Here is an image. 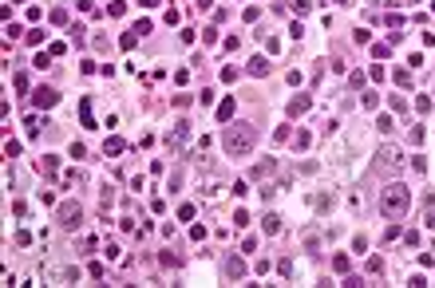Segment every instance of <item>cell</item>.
Segmentation results:
<instances>
[{
    "instance_id": "cell-1",
    "label": "cell",
    "mask_w": 435,
    "mask_h": 288,
    "mask_svg": "<svg viewBox=\"0 0 435 288\" xmlns=\"http://www.w3.org/2000/svg\"><path fill=\"white\" fill-rule=\"evenodd\" d=\"M408 209H412V193H408V186H400V182L384 186V193H380V213L392 217V221H400Z\"/></svg>"
},
{
    "instance_id": "cell-2",
    "label": "cell",
    "mask_w": 435,
    "mask_h": 288,
    "mask_svg": "<svg viewBox=\"0 0 435 288\" xmlns=\"http://www.w3.org/2000/svg\"><path fill=\"white\" fill-rule=\"evenodd\" d=\"M253 142H257V130H253L249 123H234V127H226L222 146H226V154L242 158V154H249V150H253Z\"/></svg>"
},
{
    "instance_id": "cell-3",
    "label": "cell",
    "mask_w": 435,
    "mask_h": 288,
    "mask_svg": "<svg viewBox=\"0 0 435 288\" xmlns=\"http://www.w3.org/2000/svg\"><path fill=\"white\" fill-rule=\"evenodd\" d=\"M55 217H60V225H64V229H75V225H79V217H83V206H79V201H64Z\"/></svg>"
},
{
    "instance_id": "cell-4",
    "label": "cell",
    "mask_w": 435,
    "mask_h": 288,
    "mask_svg": "<svg viewBox=\"0 0 435 288\" xmlns=\"http://www.w3.org/2000/svg\"><path fill=\"white\" fill-rule=\"evenodd\" d=\"M32 103H36L40 111H48V107H55V103H60V95H55V87H40V91L32 95Z\"/></svg>"
},
{
    "instance_id": "cell-5",
    "label": "cell",
    "mask_w": 435,
    "mask_h": 288,
    "mask_svg": "<svg viewBox=\"0 0 435 288\" xmlns=\"http://www.w3.org/2000/svg\"><path fill=\"white\" fill-rule=\"evenodd\" d=\"M234 111H238V99L226 95V99L218 103V111H214V119H218V123H229V119H234Z\"/></svg>"
},
{
    "instance_id": "cell-6",
    "label": "cell",
    "mask_w": 435,
    "mask_h": 288,
    "mask_svg": "<svg viewBox=\"0 0 435 288\" xmlns=\"http://www.w3.org/2000/svg\"><path fill=\"white\" fill-rule=\"evenodd\" d=\"M226 276H229V280L245 276V261H242V256H229V261H226Z\"/></svg>"
},
{
    "instance_id": "cell-7",
    "label": "cell",
    "mask_w": 435,
    "mask_h": 288,
    "mask_svg": "<svg viewBox=\"0 0 435 288\" xmlns=\"http://www.w3.org/2000/svg\"><path fill=\"white\" fill-rule=\"evenodd\" d=\"M400 158H403V154H400L396 146H380V166L392 170V166H400Z\"/></svg>"
},
{
    "instance_id": "cell-8",
    "label": "cell",
    "mask_w": 435,
    "mask_h": 288,
    "mask_svg": "<svg viewBox=\"0 0 435 288\" xmlns=\"http://www.w3.org/2000/svg\"><path fill=\"white\" fill-rule=\"evenodd\" d=\"M249 75H269V60L265 55H253L249 60Z\"/></svg>"
},
{
    "instance_id": "cell-9",
    "label": "cell",
    "mask_w": 435,
    "mask_h": 288,
    "mask_svg": "<svg viewBox=\"0 0 435 288\" xmlns=\"http://www.w3.org/2000/svg\"><path fill=\"white\" fill-rule=\"evenodd\" d=\"M273 170H277V162L269 158V162H257L253 170H249V178H265V174H273Z\"/></svg>"
},
{
    "instance_id": "cell-10",
    "label": "cell",
    "mask_w": 435,
    "mask_h": 288,
    "mask_svg": "<svg viewBox=\"0 0 435 288\" xmlns=\"http://www.w3.org/2000/svg\"><path fill=\"white\" fill-rule=\"evenodd\" d=\"M309 111V95H297V99H289V114H305Z\"/></svg>"
},
{
    "instance_id": "cell-11",
    "label": "cell",
    "mask_w": 435,
    "mask_h": 288,
    "mask_svg": "<svg viewBox=\"0 0 435 288\" xmlns=\"http://www.w3.org/2000/svg\"><path fill=\"white\" fill-rule=\"evenodd\" d=\"M103 150L115 158V154H123V150H127V142H123V138H107V142H103Z\"/></svg>"
},
{
    "instance_id": "cell-12",
    "label": "cell",
    "mask_w": 435,
    "mask_h": 288,
    "mask_svg": "<svg viewBox=\"0 0 435 288\" xmlns=\"http://www.w3.org/2000/svg\"><path fill=\"white\" fill-rule=\"evenodd\" d=\"M261 229H265V233H277V229H281V217H277V213H265V221H261Z\"/></svg>"
},
{
    "instance_id": "cell-13",
    "label": "cell",
    "mask_w": 435,
    "mask_h": 288,
    "mask_svg": "<svg viewBox=\"0 0 435 288\" xmlns=\"http://www.w3.org/2000/svg\"><path fill=\"white\" fill-rule=\"evenodd\" d=\"M423 225L435 229V197H427V213H423Z\"/></svg>"
},
{
    "instance_id": "cell-14",
    "label": "cell",
    "mask_w": 435,
    "mask_h": 288,
    "mask_svg": "<svg viewBox=\"0 0 435 288\" xmlns=\"http://www.w3.org/2000/svg\"><path fill=\"white\" fill-rule=\"evenodd\" d=\"M186 134H190V127H186V123H182V127H178V130H174V134H170V146H178V142H186Z\"/></svg>"
},
{
    "instance_id": "cell-15",
    "label": "cell",
    "mask_w": 435,
    "mask_h": 288,
    "mask_svg": "<svg viewBox=\"0 0 435 288\" xmlns=\"http://www.w3.org/2000/svg\"><path fill=\"white\" fill-rule=\"evenodd\" d=\"M24 40H28V44H32V48H40V44H44V32H40V28H32V32H28Z\"/></svg>"
},
{
    "instance_id": "cell-16",
    "label": "cell",
    "mask_w": 435,
    "mask_h": 288,
    "mask_svg": "<svg viewBox=\"0 0 435 288\" xmlns=\"http://www.w3.org/2000/svg\"><path fill=\"white\" fill-rule=\"evenodd\" d=\"M107 12H111V16H123V12H127V4H123V0H111Z\"/></svg>"
},
{
    "instance_id": "cell-17",
    "label": "cell",
    "mask_w": 435,
    "mask_h": 288,
    "mask_svg": "<svg viewBox=\"0 0 435 288\" xmlns=\"http://www.w3.org/2000/svg\"><path fill=\"white\" fill-rule=\"evenodd\" d=\"M71 158H79V162L87 158V146H83V142H71Z\"/></svg>"
},
{
    "instance_id": "cell-18",
    "label": "cell",
    "mask_w": 435,
    "mask_h": 288,
    "mask_svg": "<svg viewBox=\"0 0 435 288\" xmlns=\"http://www.w3.org/2000/svg\"><path fill=\"white\" fill-rule=\"evenodd\" d=\"M408 142H412V146H419V142H423V127H412V134H408Z\"/></svg>"
},
{
    "instance_id": "cell-19",
    "label": "cell",
    "mask_w": 435,
    "mask_h": 288,
    "mask_svg": "<svg viewBox=\"0 0 435 288\" xmlns=\"http://www.w3.org/2000/svg\"><path fill=\"white\" fill-rule=\"evenodd\" d=\"M348 87H364V71H352V75H348Z\"/></svg>"
},
{
    "instance_id": "cell-20",
    "label": "cell",
    "mask_w": 435,
    "mask_h": 288,
    "mask_svg": "<svg viewBox=\"0 0 435 288\" xmlns=\"http://www.w3.org/2000/svg\"><path fill=\"white\" fill-rule=\"evenodd\" d=\"M396 83H400V87H412V75H408V71L400 67V71H396Z\"/></svg>"
},
{
    "instance_id": "cell-21",
    "label": "cell",
    "mask_w": 435,
    "mask_h": 288,
    "mask_svg": "<svg viewBox=\"0 0 435 288\" xmlns=\"http://www.w3.org/2000/svg\"><path fill=\"white\" fill-rule=\"evenodd\" d=\"M368 272H384V261H380V256H368Z\"/></svg>"
},
{
    "instance_id": "cell-22",
    "label": "cell",
    "mask_w": 435,
    "mask_h": 288,
    "mask_svg": "<svg viewBox=\"0 0 435 288\" xmlns=\"http://www.w3.org/2000/svg\"><path fill=\"white\" fill-rule=\"evenodd\" d=\"M52 24H68V12L64 8H52Z\"/></svg>"
},
{
    "instance_id": "cell-23",
    "label": "cell",
    "mask_w": 435,
    "mask_h": 288,
    "mask_svg": "<svg viewBox=\"0 0 435 288\" xmlns=\"http://www.w3.org/2000/svg\"><path fill=\"white\" fill-rule=\"evenodd\" d=\"M4 154H8V158H16V154H20V142H12V138H8V142H4Z\"/></svg>"
},
{
    "instance_id": "cell-24",
    "label": "cell",
    "mask_w": 435,
    "mask_h": 288,
    "mask_svg": "<svg viewBox=\"0 0 435 288\" xmlns=\"http://www.w3.org/2000/svg\"><path fill=\"white\" fill-rule=\"evenodd\" d=\"M392 111H408V99H403V95H392Z\"/></svg>"
},
{
    "instance_id": "cell-25",
    "label": "cell",
    "mask_w": 435,
    "mask_h": 288,
    "mask_svg": "<svg viewBox=\"0 0 435 288\" xmlns=\"http://www.w3.org/2000/svg\"><path fill=\"white\" fill-rule=\"evenodd\" d=\"M234 221H238V225L245 229V225H249V209H238V213H234Z\"/></svg>"
},
{
    "instance_id": "cell-26",
    "label": "cell",
    "mask_w": 435,
    "mask_h": 288,
    "mask_svg": "<svg viewBox=\"0 0 435 288\" xmlns=\"http://www.w3.org/2000/svg\"><path fill=\"white\" fill-rule=\"evenodd\" d=\"M313 8V0H293V12H309Z\"/></svg>"
},
{
    "instance_id": "cell-27",
    "label": "cell",
    "mask_w": 435,
    "mask_h": 288,
    "mask_svg": "<svg viewBox=\"0 0 435 288\" xmlns=\"http://www.w3.org/2000/svg\"><path fill=\"white\" fill-rule=\"evenodd\" d=\"M139 4H142V8H155V4H162V0H139Z\"/></svg>"
},
{
    "instance_id": "cell-28",
    "label": "cell",
    "mask_w": 435,
    "mask_h": 288,
    "mask_svg": "<svg viewBox=\"0 0 435 288\" xmlns=\"http://www.w3.org/2000/svg\"><path fill=\"white\" fill-rule=\"evenodd\" d=\"M336 4H352V0H336Z\"/></svg>"
}]
</instances>
